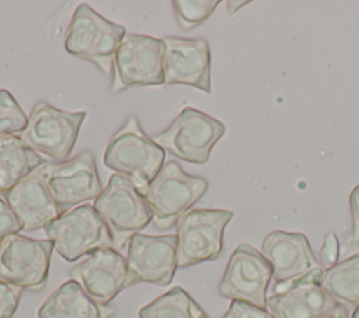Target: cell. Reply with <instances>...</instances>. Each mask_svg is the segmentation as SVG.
<instances>
[{
  "label": "cell",
  "instance_id": "obj_1",
  "mask_svg": "<svg viewBox=\"0 0 359 318\" xmlns=\"http://www.w3.org/2000/svg\"><path fill=\"white\" fill-rule=\"evenodd\" d=\"M164 160L165 150L144 133L136 116H129L114 133L104 153V164L128 177L137 189L156 178Z\"/></svg>",
  "mask_w": 359,
  "mask_h": 318
},
{
  "label": "cell",
  "instance_id": "obj_2",
  "mask_svg": "<svg viewBox=\"0 0 359 318\" xmlns=\"http://www.w3.org/2000/svg\"><path fill=\"white\" fill-rule=\"evenodd\" d=\"M208 181L187 174L175 161L164 164L156 178L139 189L151 210V221L157 230L165 231L180 221L206 193Z\"/></svg>",
  "mask_w": 359,
  "mask_h": 318
},
{
  "label": "cell",
  "instance_id": "obj_3",
  "mask_svg": "<svg viewBox=\"0 0 359 318\" xmlns=\"http://www.w3.org/2000/svg\"><path fill=\"white\" fill-rule=\"evenodd\" d=\"M125 35L123 25L108 21L88 4L81 3L67 27L65 49L72 56L91 62L105 76H112L115 52Z\"/></svg>",
  "mask_w": 359,
  "mask_h": 318
},
{
  "label": "cell",
  "instance_id": "obj_4",
  "mask_svg": "<svg viewBox=\"0 0 359 318\" xmlns=\"http://www.w3.org/2000/svg\"><path fill=\"white\" fill-rule=\"evenodd\" d=\"M94 209L105 223L112 248H123L153 219L151 210L135 184L125 175L114 174L94 202Z\"/></svg>",
  "mask_w": 359,
  "mask_h": 318
},
{
  "label": "cell",
  "instance_id": "obj_5",
  "mask_svg": "<svg viewBox=\"0 0 359 318\" xmlns=\"http://www.w3.org/2000/svg\"><path fill=\"white\" fill-rule=\"evenodd\" d=\"M224 133L226 126L223 122L187 106L165 130L154 134L153 140L180 160L205 164L213 146Z\"/></svg>",
  "mask_w": 359,
  "mask_h": 318
},
{
  "label": "cell",
  "instance_id": "obj_6",
  "mask_svg": "<svg viewBox=\"0 0 359 318\" xmlns=\"http://www.w3.org/2000/svg\"><path fill=\"white\" fill-rule=\"evenodd\" d=\"M48 240L56 252L67 262H74L84 255L112 247L109 231L93 205H81L60 214L45 226Z\"/></svg>",
  "mask_w": 359,
  "mask_h": 318
},
{
  "label": "cell",
  "instance_id": "obj_7",
  "mask_svg": "<svg viewBox=\"0 0 359 318\" xmlns=\"http://www.w3.org/2000/svg\"><path fill=\"white\" fill-rule=\"evenodd\" d=\"M231 210L191 209L177 223L178 268L215 261L223 251V233Z\"/></svg>",
  "mask_w": 359,
  "mask_h": 318
},
{
  "label": "cell",
  "instance_id": "obj_8",
  "mask_svg": "<svg viewBox=\"0 0 359 318\" xmlns=\"http://www.w3.org/2000/svg\"><path fill=\"white\" fill-rule=\"evenodd\" d=\"M38 170L60 214L97 199L102 192L95 157L90 150L66 161L46 163Z\"/></svg>",
  "mask_w": 359,
  "mask_h": 318
},
{
  "label": "cell",
  "instance_id": "obj_9",
  "mask_svg": "<svg viewBox=\"0 0 359 318\" xmlns=\"http://www.w3.org/2000/svg\"><path fill=\"white\" fill-rule=\"evenodd\" d=\"M86 115V112H66L39 101L20 136L36 153H43L60 163L74 148Z\"/></svg>",
  "mask_w": 359,
  "mask_h": 318
},
{
  "label": "cell",
  "instance_id": "obj_10",
  "mask_svg": "<svg viewBox=\"0 0 359 318\" xmlns=\"http://www.w3.org/2000/svg\"><path fill=\"white\" fill-rule=\"evenodd\" d=\"M163 56V39L126 34L115 52L112 90L164 84Z\"/></svg>",
  "mask_w": 359,
  "mask_h": 318
},
{
  "label": "cell",
  "instance_id": "obj_11",
  "mask_svg": "<svg viewBox=\"0 0 359 318\" xmlns=\"http://www.w3.org/2000/svg\"><path fill=\"white\" fill-rule=\"evenodd\" d=\"M50 240L13 234L0 244V282L39 291L46 286L52 251Z\"/></svg>",
  "mask_w": 359,
  "mask_h": 318
},
{
  "label": "cell",
  "instance_id": "obj_12",
  "mask_svg": "<svg viewBox=\"0 0 359 318\" xmlns=\"http://www.w3.org/2000/svg\"><path fill=\"white\" fill-rule=\"evenodd\" d=\"M271 282L272 268L269 262L261 251L243 242L233 251L217 290L224 298L244 301L266 310Z\"/></svg>",
  "mask_w": 359,
  "mask_h": 318
},
{
  "label": "cell",
  "instance_id": "obj_13",
  "mask_svg": "<svg viewBox=\"0 0 359 318\" xmlns=\"http://www.w3.org/2000/svg\"><path fill=\"white\" fill-rule=\"evenodd\" d=\"M261 254L272 268L273 291L323 270L307 237L302 233L280 230L269 233L262 241Z\"/></svg>",
  "mask_w": 359,
  "mask_h": 318
},
{
  "label": "cell",
  "instance_id": "obj_14",
  "mask_svg": "<svg viewBox=\"0 0 359 318\" xmlns=\"http://www.w3.org/2000/svg\"><path fill=\"white\" fill-rule=\"evenodd\" d=\"M70 277L97 303L108 305L122 290L136 283L128 261L115 248L91 252L70 270Z\"/></svg>",
  "mask_w": 359,
  "mask_h": 318
},
{
  "label": "cell",
  "instance_id": "obj_15",
  "mask_svg": "<svg viewBox=\"0 0 359 318\" xmlns=\"http://www.w3.org/2000/svg\"><path fill=\"white\" fill-rule=\"evenodd\" d=\"M164 42V84H182L203 92L212 91L210 48L203 38L165 36Z\"/></svg>",
  "mask_w": 359,
  "mask_h": 318
},
{
  "label": "cell",
  "instance_id": "obj_16",
  "mask_svg": "<svg viewBox=\"0 0 359 318\" xmlns=\"http://www.w3.org/2000/svg\"><path fill=\"white\" fill-rule=\"evenodd\" d=\"M126 261L136 283L168 286L178 268L177 234H135L128 242Z\"/></svg>",
  "mask_w": 359,
  "mask_h": 318
},
{
  "label": "cell",
  "instance_id": "obj_17",
  "mask_svg": "<svg viewBox=\"0 0 359 318\" xmlns=\"http://www.w3.org/2000/svg\"><path fill=\"white\" fill-rule=\"evenodd\" d=\"M324 270V269H323ZM314 272L266 298V310L275 318H321L338 304L320 286V275Z\"/></svg>",
  "mask_w": 359,
  "mask_h": 318
},
{
  "label": "cell",
  "instance_id": "obj_18",
  "mask_svg": "<svg viewBox=\"0 0 359 318\" xmlns=\"http://www.w3.org/2000/svg\"><path fill=\"white\" fill-rule=\"evenodd\" d=\"M3 198L25 231L45 228V226L60 216L57 206L41 178L39 170H35L3 193Z\"/></svg>",
  "mask_w": 359,
  "mask_h": 318
},
{
  "label": "cell",
  "instance_id": "obj_19",
  "mask_svg": "<svg viewBox=\"0 0 359 318\" xmlns=\"http://www.w3.org/2000/svg\"><path fill=\"white\" fill-rule=\"evenodd\" d=\"M115 308L93 300L79 283H62L39 307L38 318H111Z\"/></svg>",
  "mask_w": 359,
  "mask_h": 318
},
{
  "label": "cell",
  "instance_id": "obj_20",
  "mask_svg": "<svg viewBox=\"0 0 359 318\" xmlns=\"http://www.w3.org/2000/svg\"><path fill=\"white\" fill-rule=\"evenodd\" d=\"M46 164L18 134L0 137V192L6 193L25 177Z\"/></svg>",
  "mask_w": 359,
  "mask_h": 318
},
{
  "label": "cell",
  "instance_id": "obj_21",
  "mask_svg": "<svg viewBox=\"0 0 359 318\" xmlns=\"http://www.w3.org/2000/svg\"><path fill=\"white\" fill-rule=\"evenodd\" d=\"M320 286L341 307H359V254L325 268Z\"/></svg>",
  "mask_w": 359,
  "mask_h": 318
},
{
  "label": "cell",
  "instance_id": "obj_22",
  "mask_svg": "<svg viewBox=\"0 0 359 318\" xmlns=\"http://www.w3.org/2000/svg\"><path fill=\"white\" fill-rule=\"evenodd\" d=\"M139 318H209L198 303L180 286L142 307Z\"/></svg>",
  "mask_w": 359,
  "mask_h": 318
},
{
  "label": "cell",
  "instance_id": "obj_23",
  "mask_svg": "<svg viewBox=\"0 0 359 318\" xmlns=\"http://www.w3.org/2000/svg\"><path fill=\"white\" fill-rule=\"evenodd\" d=\"M219 0H175L172 7L180 27L191 31L203 24L219 6Z\"/></svg>",
  "mask_w": 359,
  "mask_h": 318
},
{
  "label": "cell",
  "instance_id": "obj_24",
  "mask_svg": "<svg viewBox=\"0 0 359 318\" xmlns=\"http://www.w3.org/2000/svg\"><path fill=\"white\" fill-rule=\"evenodd\" d=\"M27 123L28 116L21 105L7 90H0V137L21 133Z\"/></svg>",
  "mask_w": 359,
  "mask_h": 318
},
{
  "label": "cell",
  "instance_id": "obj_25",
  "mask_svg": "<svg viewBox=\"0 0 359 318\" xmlns=\"http://www.w3.org/2000/svg\"><path fill=\"white\" fill-rule=\"evenodd\" d=\"M22 289L0 282V318H11L20 304Z\"/></svg>",
  "mask_w": 359,
  "mask_h": 318
},
{
  "label": "cell",
  "instance_id": "obj_26",
  "mask_svg": "<svg viewBox=\"0 0 359 318\" xmlns=\"http://www.w3.org/2000/svg\"><path fill=\"white\" fill-rule=\"evenodd\" d=\"M21 223L18 221L14 212L10 209L3 196H0V244L10 235L21 231Z\"/></svg>",
  "mask_w": 359,
  "mask_h": 318
},
{
  "label": "cell",
  "instance_id": "obj_27",
  "mask_svg": "<svg viewBox=\"0 0 359 318\" xmlns=\"http://www.w3.org/2000/svg\"><path fill=\"white\" fill-rule=\"evenodd\" d=\"M222 318H275L268 310L258 308L252 304L233 300L227 312Z\"/></svg>",
  "mask_w": 359,
  "mask_h": 318
},
{
  "label": "cell",
  "instance_id": "obj_28",
  "mask_svg": "<svg viewBox=\"0 0 359 318\" xmlns=\"http://www.w3.org/2000/svg\"><path fill=\"white\" fill-rule=\"evenodd\" d=\"M320 255H321V262L330 268L332 265L337 263L338 261V255H339V241H338V237L335 233H328L324 242H323V247H321V251H320Z\"/></svg>",
  "mask_w": 359,
  "mask_h": 318
},
{
  "label": "cell",
  "instance_id": "obj_29",
  "mask_svg": "<svg viewBox=\"0 0 359 318\" xmlns=\"http://www.w3.org/2000/svg\"><path fill=\"white\" fill-rule=\"evenodd\" d=\"M349 207H351V216L359 213V185H356L349 195Z\"/></svg>",
  "mask_w": 359,
  "mask_h": 318
},
{
  "label": "cell",
  "instance_id": "obj_30",
  "mask_svg": "<svg viewBox=\"0 0 359 318\" xmlns=\"http://www.w3.org/2000/svg\"><path fill=\"white\" fill-rule=\"evenodd\" d=\"M321 318H351L348 310L345 307L337 305L335 308H332L330 312H327L324 317Z\"/></svg>",
  "mask_w": 359,
  "mask_h": 318
},
{
  "label": "cell",
  "instance_id": "obj_31",
  "mask_svg": "<svg viewBox=\"0 0 359 318\" xmlns=\"http://www.w3.org/2000/svg\"><path fill=\"white\" fill-rule=\"evenodd\" d=\"M250 1H226V6H227V14L229 15H233L236 11H238L241 7L247 6Z\"/></svg>",
  "mask_w": 359,
  "mask_h": 318
},
{
  "label": "cell",
  "instance_id": "obj_32",
  "mask_svg": "<svg viewBox=\"0 0 359 318\" xmlns=\"http://www.w3.org/2000/svg\"><path fill=\"white\" fill-rule=\"evenodd\" d=\"M352 241L359 242V213L352 216Z\"/></svg>",
  "mask_w": 359,
  "mask_h": 318
},
{
  "label": "cell",
  "instance_id": "obj_33",
  "mask_svg": "<svg viewBox=\"0 0 359 318\" xmlns=\"http://www.w3.org/2000/svg\"><path fill=\"white\" fill-rule=\"evenodd\" d=\"M351 318H359V307H356L352 312V317Z\"/></svg>",
  "mask_w": 359,
  "mask_h": 318
}]
</instances>
